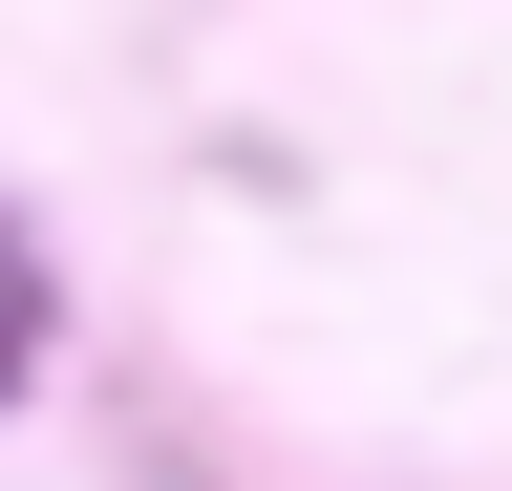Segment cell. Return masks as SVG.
<instances>
[{
    "label": "cell",
    "instance_id": "cell-1",
    "mask_svg": "<svg viewBox=\"0 0 512 491\" xmlns=\"http://www.w3.org/2000/svg\"><path fill=\"white\" fill-rule=\"evenodd\" d=\"M43 363V278H22V235H0V385Z\"/></svg>",
    "mask_w": 512,
    "mask_h": 491
}]
</instances>
